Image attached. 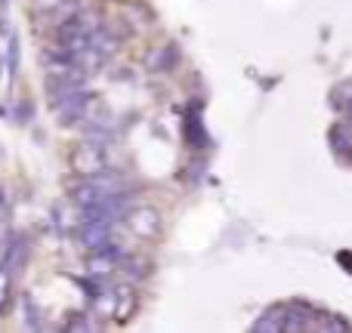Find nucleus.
Returning a JSON list of instances; mask_svg holds the SVG:
<instances>
[{"label": "nucleus", "mask_w": 352, "mask_h": 333, "mask_svg": "<svg viewBox=\"0 0 352 333\" xmlns=\"http://www.w3.org/2000/svg\"><path fill=\"white\" fill-rule=\"evenodd\" d=\"M136 309H140V293L133 290V287H118V309H115V321L118 324H127L130 318L136 315Z\"/></svg>", "instance_id": "423d86ee"}, {"label": "nucleus", "mask_w": 352, "mask_h": 333, "mask_svg": "<svg viewBox=\"0 0 352 333\" xmlns=\"http://www.w3.org/2000/svg\"><path fill=\"white\" fill-rule=\"evenodd\" d=\"M115 309H118V287L99 290L96 297H93V312H96L99 318H111V321H115Z\"/></svg>", "instance_id": "6e6552de"}, {"label": "nucleus", "mask_w": 352, "mask_h": 333, "mask_svg": "<svg viewBox=\"0 0 352 333\" xmlns=\"http://www.w3.org/2000/svg\"><path fill=\"white\" fill-rule=\"evenodd\" d=\"M25 260H28V238H16V241L6 247V260H3V266L10 268H22L25 266Z\"/></svg>", "instance_id": "1a4fd4ad"}, {"label": "nucleus", "mask_w": 352, "mask_h": 333, "mask_svg": "<svg viewBox=\"0 0 352 333\" xmlns=\"http://www.w3.org/2000/svg\"><path fill=\"white\" fill-rule=\"evenodd\" d=\"M287 315H291V309H285V306H272V309H266V312L260 315V321L254 324V330H256V333H263V330H269V333L287 330V321H285Z\"/></svg>", "instance_id": "0eeeda50"}, {"label": "nucleus", "mask_w": 352, "mask_h": 333, "mask_svg": "<svg viewBox=\"0 0 352 333\" xmlns=\"http://www.w3.org/2000/svg\"><path fill=\"white\" fill-rule=\"evenodd\" d=\"M90 102H93V93H87L84 87H80V90H74V93H68V96H62L59 102H53L56 121H59L62 127H74V124H80L87 117Z\"/></svg>", "instance_id": "f03ea898"}, {"label": "nucleus", "mask_w": 352, "mask_h": 333, "mask_svg": "<svg viewBox=\"0 0 352 333\" xmlns=\"http://www.w3.org/2000/svg\"><path fill=\"white\" fill-rule=\"evenodd\" d=\"M111 235H115V222H80L78 241H80V247L96 253V250H105L111 241H115Z\"/></svg>", "instance_id": "20e7f679"}, {"label": "nucleus", "mask_w": 352, "mask_h": 333, "mask_svg": "<svg viewBox=\"0 0 352 333\" xmlns=\"http://www.w3.org/2000/svg\"><path fill=\"white\" fill-rule=\"evenodd\" d=\"M0 216H3V198H0Z\"/></svg>", "instance_id": "ddd939ff"}, {"label": "nucleus", "mask_w": 352, "mask_h": 333, "mask_svg": "<svg viewBox=\"0 0 352 333\" xmlns=\"http://www.w3.org/2000/svg\"><path fill=\"white\" fill-rule=\"evenodd\" d=\"M121 268H124V275H127V278H133V281L148 278V275H152V262L142 260V256H127V260L121 262Z\"/></svg>", "instance_id": "9d476101"}, {"label": "nucleus", "mask_w": 352, "mask_h": 333, "mask_svg": "<svg viewBox=\"0 0 352 333\" xmlns=\"http://www.w3.org/2000/svg\"><path fill=\"white\" fill-rule=\"evenodd\" d=\"M6 293H10V275L0 272V306L6 303Z\"/></svg>", "instance_id": "f8f14e48"}, {"label": "nucleus", "mask_w": 352, "mask_h": 333, "mask_svg": "<svg viewBox=\"0 0 352 333\" xmlns=\"http://www.w3.org/2000/svg\"><path fill=\"white\" fill-rule=\"evenodd\" d=\"M124 222H127V229L133 231L136 238H155L161 231V213L155 210V207H130L127 216H124Z\"/></svg>", "instance_id": "7ed1b4c3"}, {"label": "nucleus", "mask_w": 352, "mask_h": 333, "mask_svg": "<svg viewBox=\"0 0 352 333\" xmlns=\"http://www.w3.org/2000/svg\"><path fill=\"white\" fill-rule=\"evenodd\" d=\"M176 62H179V47H176V43H161V47H155L152 53L146 56V68L155 74L173 71Z\"/></svg>", "instance_id": "39448f33"}, {"label": "nucleus", "mask_w": 352, "mask_h": 333, "mask_svg": "<svg viewBox=\"0 0 352 333\" xmlns=\"http://www.w3.org/2000/svg\"><path fill=\"white\" fill-rule=\"evenodd\" d=\"M72 170L78 176H99L109 173V154H105V146L99 142H80L78 148L72 152Z\"/></svg>", "instance_id": "f257e3e1"}, {"label": "nucleus", "mask_w": 352, "mask_h": 333, "mask_svg": "<svg viewBox=\"0 0 352 333\" xmlns=\"http://www.w3.org/2000/svg\"><path fill=\"white\" fill-rule=\"evenodd\" d=\"M68 330H93V321H84V315H74V321L68 324Z\"/></svg>", "instance_id": "9b49d317"}]
</instances>
